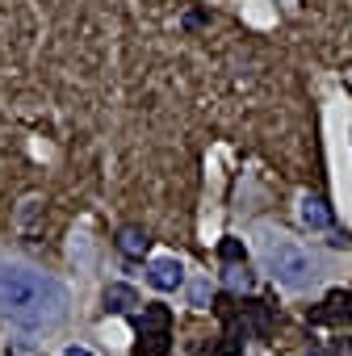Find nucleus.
Masks as SVG:
<instances>
[{"mask_svg":"<svg viewBox=\"0 0 352 356\" xmlns=\"http://www.w3.org/2000/svg\"><path fill=\"white\" fill-rule=\"evenodd\" d=\"M0 318L17 331H55L67 318V285L38 264L0 260Z\"/></svg>","mask_w":352,"mask_h":356,"instance_id":"nucleus-1","label":"nucleus"},{"mask_svg":"<svg viewBox=\"0 0 352 356\" xmlns=\"http://www.w3.org/2000/svg\"><path fill=\"white\" fill-rule=\"evenodd\" d=\"M260 260H264V273L285 285V289H310L319 268H314V256L306 248H298L289 235H273V231H260Z\"/></svg>","mask_w":352,"mask_h":356,"instance_id":"nucleus-2","label":"nucleus"},{"mask_svg":"<svg viewBox=\"0 0 352 356\" xmlns=\"http://www.w3.org/2000/svg\"><path fill=\"white\" fill-rule=\"evenodd\" d=\"M147 285L159 289V293L181 289V285H185V264L176 260V256H151V264H147Z\"/></svg>","mask_w":352,"mask_h":356,"instance_id":"nucleus-3","label":"nucleus"},{"mask_svg":"<svg viewBox=\"0 0 352 356\" xmlns=\"http://www.w3.org/2000/svg\"><path fill=\"white\" fill-rule=\"evenodd\" d=\"M306 318L319 323V327H331V323H348L352 327V293H344V289L327 293V302H319L314 310H306Z\"/></svg>","mask_w":352,"mask_h":356,"instance_id":"nucleus-4","label":"nucleus"},{"mask_svg":"<svg viewBox=\"0 0 352 356\" xmlns=\"http://www.w3.org/2000/svg\"><path fill=\"white\" fill-rule=\"evenodd\" d=\"M239 318H243L248 335H256V339H269L273 335V306L269 302H260V298L239 302Z\"/></svg>","mask_w":352,"mask_h":356,"instance_id":"nucleus-5","label":"nucleus"},{"mask_svg":"<svg viewBox=\"0 0 352 356\" xmlns=\"http://www.w3.org/2000/svg\"><path fill=\"white\" fill-rule=\"evenodd\" d=\"M298 214H302V222H306L310 231H327V227H331V206H327V197H319V193H306Z\"/></svg>","mask_w":352,"mask_h":356,"instance_id":"nucleus-6","label":"nucleus"},{"mask_svg":"<svg viewBox=\"0 0 352 356\" xmlns=\"http://www.w3.org/2000/svg\"><path fill=\"white\" fill-rule=\"evenodd\" d=\"M113 243H118V252H122L126 260H143V252H147V243H151V239H147V231H143V227H122Z\"/></svg>","mask_w":352,"mask_h":356,"instance_id":"nucleus-7","label":"nucleus"},{"mask_svg":"<svg viewBox=\"0 0 352 356\" xmlns=\"http://www.w3.org/2000/svg\"><path fill=\"white\" fill-rule=\"evenodd\" d=\"M168 323H172V310H168V306H159V302L143 306V314L134 318L138 335H155V331H168Z\"/></svg>","mask_w":352,"mask_h":356,"instance_id":"nucleus-8","label":"nucleus"},{"mask_svg":"<svg viewBox=\"0 0 352 356\" xmlns=\"http://www.w3.org/2000/svg\"><path fill=\"white\" fill-rule=\"evenodd\" d=\"M134 306H138V293H134L130 285L118 281V285L105 289V310H109V314H126V310H134Z\"/></svg>","mask_w":352,"mask_h":356,"instance_id":"nucleus-9","label":"nucleus"},{"mask_svg":"<svg viewBox=\"0 0 352 356\" xmlns=\"http://www.w3.org/2000/svg\"><path fill=\"white\" fill-rule=\"evenodd\" d=\"M168 348H172V335L168 331H155V335H143L130 348V356H168Z\"/></svg>","mask_w":352,"mask_h":356,"instance_id":"nucleus-10","label":"nucleus"},{"mask_svg":"<svg viewBox=\"0 0 352 356\" xmlns=\"http://www.w3.org/2000/svg\"><path fill=\"white\" fill-rule=\"evenodd\" d=\"M218 260H223L227 268L243 264V260H248V252H243V239H223V243H218Z\"/></svg>","mask_w":352,"mask_h":356,"instance_id":"nucleus-11","label":"nucleus"},{"mask_svg":"<svg viewBox=\"0 0 352 356\" xmlns=\"http://www.w3.org/2000/svg\"><path fill=\"white\" fill-rule=\"evenodd\" d=\"M227 289H248L252 285V273H248V264H235V268H227Z\"/></svg>","mask_w":352,"mask_h":356,"instance_id":"nucleus-12","label":"nucleus"},{"mask_svg":"<svg viewBox=\"0 0 352 356\" xmlns=\"http://www.w3.org/2000/svg\"><path fill=\"white\" fill-rule=\"evenodd\" d=\"M206 22H210L206 9H189V13H185V30H198V26H206Z\"/></svg>","mask_w":352,"mask_h":356,"instance_id":"nucleus-13","label":"nucleus"},{"mask_svg":"<svg viewBox=\"0 0 352 356\" xmlns=\"http://www.w3.org/2000/svg\"><path fill=\"white\" fill-rule=\"evenodd\" d=\"M206 298H210L206 281H193V285H189V302H193V306H206Z\"/></svg>","mask_w":352,"mask_h":356,"instance_id":"nucleus-14","label":"nucleus"},{"mask_svg":"<svg viewBox=\"0 0 352 356\" xmlns=\"http://www.w3.org/2000/svg\"><path fill=\"white\" fill-rule=\"evenodd\" d=\"M63 356H93V352H84V348H67Z\"/></svg>","mask_w":352,"mask_h":356,"instance_id":"nucleus-15","label":"nucleus"}]
</instances>
